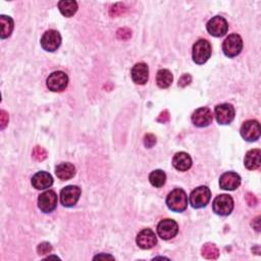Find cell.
<instances>
[{"label": "cell", "instance_id": "18", "mask_svg": "<svg viewBox=\"0 0 261 261\" xmlns=\"http://www.w3.org/2000/svg\"><path fill=\"white\" fill-rule=\"evenodd\" d=\"M53 184V179L50 173L46 171H39L32 178V185L37 190H44L50 188Z\"/></svg>", "mask_w": 261, "mask_h": 261}, {"label": "cell", "instance_id": "31", "mask_svg": "<svg viewBox=\"0 0 261 261\" xmlns=\"http://www.w3.org/2000/svg\"><path fill=\"white\" fill-rule=\"evenodd\" d=\"M155 144H156V137L153 134L145 135V137H144V145H145V146H146L147 148H151V147L154 146Z\"/></svg>", "mask_w": 261, "mask_h": 261}, {"label": "cell", "instance_id": "27", "mask_svg": "<svg viewBox=\"0 0 261 261\" xmlns=\"http://www.w3.org/2000/svg\"><path fill=\"white\" fill-rule=\"evenodd\" d=\"M32 156L37 162H43L47 158V152L44 148H42L40 146H36L32 152Z\"/></svg>", "mask_w": 261, "mask_h": 261}, {"label": "cell", "instance_id": "11", "mask_svg": "<svg viewBox=\"0 0 261 261\" xmlns=\"http://www.w3.org/2000/svg\"><path fill=\"white\" fill-rule=\"evenodd\" d=\"M207 31L213 37H223L228 30V24L223 17L216 16L207 23Z\"/></svg>", "mask_w": 261, "mask_h": 261}, {"label": "cell", "instance_id": "4", "mask_svg": "<svg viewBox=\"0 0 261 261\" xmlns=\"http://www.w3.org/2000/svg\"><path fill=\"white\" fill-rule=\"evenodd\" d=\"M212 209L217 215H229L234 209V200L229 195L227 194L216 196L212 203Z\"/></svg>", "mask_w": 261, "mask_h": 261}, {"label": "cell", "instance_id": "6", "mask_svg": "<svg viewBox=\"0 0 261 261\" xmlns=\"http://www.w3.org/2000/svg\"><path fill=\"white\" fill-rule=\"evenodd\" d=\"M62 44V36L59 31L49 30L44 33L41 38V46L42 48L48 51L54 52L60 48Z\"/></svg>", "mask_w": 261, "mask_h": 261}, {"label": "cell", "instance_id": "33", "mask_svg": "<svg viewBox=\"0 0 261 261\" xmlns=\"http://www.w3.org/2000/svg\"><path fill=\"white\" fill-rule=\"evenodd\" d=\"M0 113H1L0 114V125H1V130H3L8 124V114L4 110H1Z\"/></svg>", "mask_w": 261, "mask_h": 261}, {"label": "cell", "instance_id": "30", "mask_svg": "<svg viewBox=\"0 0 261 261\" xmlns=\"http://www.w3.org/2000/svg\"><path fill=\"white\" fill-rule=\"evenodd\" d=\"M132 36V31L130 30L128 28H121L117 32V37L120 40H128Z\"/></svg>", "mask_w": 261, "mask_h": 261}, {"label": "cell", "instance_id": "19", "mask_svg": "<svg viewBox=\"0 0 261 261\" xmlns=\"http://www.w3.org/2000/svg\"><path fill=\"white\" fill-rule=\"evenodd\" d=\"M172 165L180 171H186L192 166V158L186 152H178L172 158Z\"/></svg>", "mask_w": 261, "mask_h": 261}, {"label": "cell", "instance_id": "7", "mask_svg": "<svg viewBox=\"0 0 261 261\" xmlns=\"http://www.w3.org/2000/svg\"><path fill=\"white\" fill-rule=\"evenodd\" d=\"M68 84V77L64 71H54L47 78V87L52 92L65 90Z\"/></svg>", "mask_w": 261, "mask_h": 261}, {"label": "cell", "instance_id": "25", "mask_svg": "<svg viewBox=\"0 0 261 261\" xmlns=\"http://www.w3.org/2000/svg\"><path fill=\"white\" fill-rule=\"evenodd\" d=\"M201 254L206 259L215 260L220 256V250L216 247L215 244L206 243L205 245H203V247L201 249Z\"/></svg>", "mask_w": 261, "mask_h": 261}, {"label": "cell", "instance_id": "8", "mask_svg": "<svg viewBox=\"0 0 261 261\" xmlns=\"http://www.w3.org/2000/svg\"><path fill=\"white\" fill-rule=\"evenodd\" d=\"M241 136L244 140L248 142H254L260 137V125L256 120H250L245 122L240 130Z\"/></svg>", "mask_w": 261, "mask_h": 261}, {"label": "cell", "instance_id": "5", "mask_svg": "<svg viewBox=\"0 0 261 261\" xmlns=\"http://www.w3.org/2000/svg\"><path fill=\"white\" fill-rule=\"evenodd\" d=\"M243 49V40L238 34H231L226 38L223 44L224 53L228 56L233 59L241 53Z\"/></svg>", "mask_w": 261, "mask_h": 261}, {"label": "cell", "instance_id": "29", "mask_svg": "<svg viewBox=\"0 0 261 261\" xmlns=\"http://www.w3.org/2000/svg\"><path fill=\"white\" fill-rule=\"evenodd\" d=\"M51 251H52V246L48 242H43L39 244L37 247V252L39 255H46L51 253Z\"/></svg>", "mask_w": 261, "mask_h": 261}, {"label": "cell", "instance_id": "23", "mask_svg": "<svg viewBox=\"0 0 261 261\" xmlns=\"http://www.w3.org/2000/svg\"><path fill=\"white\" fill-rule=\"evenodd\" d=\"M59 8L63 16L66 18H71L78 10V3L76 1H60Z\"/></svg>", "mask_w": 261, "mask_h": 261}, {"label": "cell", "instance_id": "21", "mask_svg": "<svg viewBox=\"0 0 261 261\" xmlns=\"http://www.w3.org/2000/svg\"><path fill=\"white\" fill-rule=\"evenodd\" d=\"M55 173L60 180L68 181L76 175V167L69 163H61L56 166Z\"/></svg>", "mask_w": 261, "mask_h": 261}, {"label": "cell", "instance_id": "32", "mask_svg": "<svg viewBox=\"0 0 261 261\" xmlns=\"http://www.w3.org/2000/svg\"><path fill=\"white\" fill-rule=\"evenodd\" d=\"M192 82V77L190 75H184L181 77V79L179 80V86L182 87V88H184V87L188 86V85H190Z\"/></svg>", "mask_w": 261, "mask_h": 261}, {"label": "cell", "instance_id": "2", "mask_svg": "<svg viewBox=\"0 0 261 261\" xmlns=\"http://www.w3.org/2000/svg\"><path fill=\"white\" fill-rule=\"evenodd\" d=\"M211 45L205 39L198 40L193 45V62L197 65L205 64L211 56Z\"/></svg>", "mask_w": 261, "mask_h": 261}, {"label": "cell", "instance_id": "26", "mask_svg": "<svg viewBox=\"0 0 261 261\" xmlns=\"http://www.w3.org/2000/svg\"><path fill=\"white\" fill-rule=\"evenodd\" d=\"M149 181L155 188H162L166 181L165 172L162 169H155L149 175Z\"/></svg>", "mask_w": 261, "mask_h": 261}, {"label": "cell", "instance_id": "36", "mask_svg": "<svg viewBox=\"0 0 261 261\" xmlns=\"http://www.w3.org/2000/svg\"><path fill=\"white\" fill-rule=\"evenodd\" d=\"M252 226L257 231H260V216H257L256 219L253 221Z\"/></svg>", "mask_w": 261, "mask_h": 261}, {"label": "cell", "instance_id": "1", "mask_svg": "<svg viewBox=\"0 0 261 261\" xmlns=\"http://www.w3.org/2000/svg\"><path fill=\"white\" fill-rule=\"evenodd\" d=\"M167 207L175 212H183L188 206V197L183 189H175L166 198Z\"/></svg>", "mask_w": 261, "mask_h": 261}, {"label": "cell", "instance_id": "20", "mask_svg": "<svg viewBox=\"0 0 261 261\" xmlns=\"http://www.w3.org/2000/svg\"><path fill=\"white\" fill-rule=\"evenodd\" d=\"M244 164L250 170L259 168L261 164V151L259 149H252L245 155Z\"/></svg>", "mask_w": 261, "mask_h": 261}, {"label": "cell", "instance_id": "24", "mask_svg": "<svg viewBox=\"0 0 261 261\" xmlns=\"http://www.w3.org/2000/svg\"><path fill=\"white\" fill-rule=\"evenodd\" d=\"M0 24H1V34H0V37H1V39L8 38L11 35L14 27L12 19L2 14V16H0Z\"/></svg>", "mask_w": 261, "mask_h": 261}, {"label": "cell", "instance_id": "15", "mask_svg": "<svg viewBox=\"0 0 261 261\" xmlns=\"http://www.w3.org/2000/svg\"><path fill=\"white\" fill-rule=\"evenodd\" d=\"M137 245L143 250H148L153 248L157 243V238L155 233L150 228H144L141 230L136 239Z\"/></svg>", "mask_w": 261, "mask_h": 261}, {"label": "cell", "instance_id": "3", "mask_svg": "<svg viewBox=\"0 0 261 261\" xmlns=\"http://www.w3.org/2000/svg\"><path fill=\"white\" fill-rule=\"evenodd\" d=\"M211 198V192L206 186H200L192 191L190 195V204L193 208L205 207Z\"/></svg>", "mask_w": 261, "mask_h": 261}, {"label": "cell", "instance_id": "10", "mask_svg": "<svg viewBox=\"0 0 261 261\" xmlns=\"http://www.w3.org/2000/svg\"><path fill=\"white\" fill-rule=\"evenodd\" d=\"M81 196V189L77 186H67L61 192V202L65 207H72L77 204Z\"/></svg>", "mask_w": 261, "mask_h": 261}, {"label": "cell", "instance_id": "14", "mask_svg": "<svg viewBox=\"0 0 261 261\" xmlns=\"http://www.w3.org/2000/svg\"><path fill=\"white\" fill-rule=\"evenodd\" d=\"M213 121L212 111L208 107H201L192 114V123L197 128L208 127Z\"/></svg>", "mask_w": 261, "mask_h": 261}, {"label": "cell", "instance_id": "9", "mask_svg": "<svg viewBox=\"0 0 261 261\" xmlns=\"http://www.w3.org/2000/svg\"><path fill=\"white\" fill-rule=\"evenodd\" d=\"M179 233V226L172 220H163L157 226V234L163 240H170Z\"/></svg>", "mask_w": 261, "mask_h": 261}, {"label": "cell", "instance_id": "16", "mask_svg": "<svg viewBox=\"0 0 261 261\" xmlns=\"http://www.w3.org/2000/svg\"><path fill=\"white\" fill-rule=\"evenodd\" d=\"M241 185V177L237 172L228 171L225 172L220 179V187L223 190L234 191Z\"/></svg>", "mask_w": 261, "mask_h": 261}, {"label": "cell", "instance_id": "34", "mask_svg": "<svg viewBox=\"0 0 261 261\" xmlns=\"http://www.w3.org/2000/svg\"><path fill=\"white\" fill-rule=\"evenodd\" d=\"M168 121H169V113L167 110H163L161 114H159V117L157 118V122L162 123V124H165Z\"/></svg>", "mask_w": 261, "mask_h": 261}, {"label": "cell", "instance_id": "12", "mask_svg": "<svg viewBox=\"0 0 261 261\" xmlns=\"http://www.w3.org/2000/svg\"><path fill=\"white\" fill-rule=\"evenodd\" d=\"M214 112L216 121L220 125H228L235 119V108L228 103L217 105Z\"/></svg>", "mask_w": 261, "mask_h": 261}, {"label": "cell", "instance_id": "35", "mask_svg": "<svg viewBox=\"0 0 261 261\" xmlns=\"http://www.w3.org/2000/svg\"><path fill=\"white\" fill-rule=\"evenodd\" d=\"M246 201H247L250 206H255L257 204V199L252 193H247V195H246Z\"/></svg>", "mask_w": 261, "mask_h": 261}, {"label": "cell", "instance_id": "13", "mask_svg": "<svg viewBox=\"0 0 261 261\" xmlns=\"http://www.w3.org/2000/svg\"><path fill=\"white\" fill-rule=\"evenodd\" d=\"M57 206V195L54 191L49 190L42 193L38 198V207L44 213L52 212Z\"/></svg>", "mask_w": 261, "mask_h": 261}, {"label": "cell", "instance_id": "17", "mask_svg": "<svg viewBox=\"0 0 261 261\" xmlns=\"http://www.w3.org/2000/svg\"><path fill=\"white\" fill-rule=\"evenodd\" d=\"M130 76H132L134 83L138 85H145L149 78L148 65L145 63L136 64L133 66L132 70H130Z\"/></svg>", "mask_w": 261, "mask_h": 261}, {"label": "cell", "instance_id": "37", "mask_svg": "<svg viewBox=\"0 0 261 261\" xmlns=\"http://www.w3.org/2000/svg\"><path fill=\"white\" fill-rule=\"evenodd\" d=\"M97 258H111V259H113V257L112 256H109V255H98V256H96L94 259H97Z\"/></svg>", "mask_w": 261, "mask_h": 261}, {"label": "cell", "instance_id": "28", "mask_svg": "<svg viewBox=\"0 0 261 261\" xmlns=\"http://www.w3.org/2000/svg\"><path fill=\"white\" fill-rule=\"evenodd\" d=\"M126 6L123 3H117L111 6L109 10V14L111 17H119L126 11Z\"/></svg>", "mask_w": 261, "mask_h": 261}, {"label": "cell", "instance_id": "22", "mask_svg": "<svg viewBox=\"0 0 261 261\" xmlns=\"http://www.w3.org/2000/svg\"><path fill=\"white\" fill-rule=\"evenodd\" d=\"M173 77L168 69H159L156 76V84L162 89H166L172 84Z\"/></svg>", "mask_w": 261, "mask_h": 261}]
</instances>
